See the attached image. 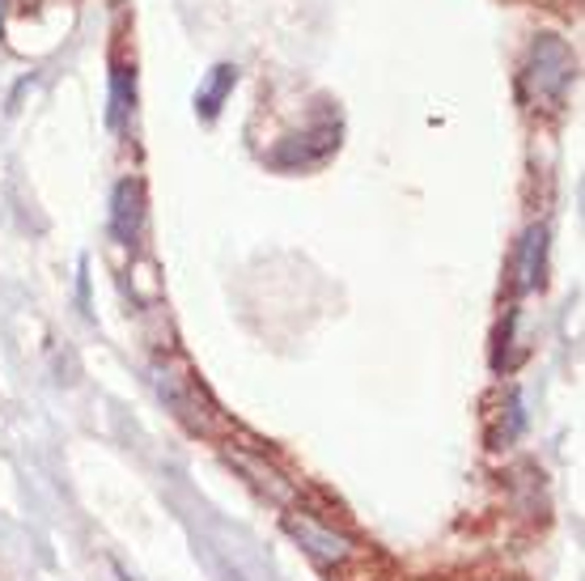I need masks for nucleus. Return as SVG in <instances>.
I'll list each match as a JSON object with an SVG mask.
<instances>
[{
    "mask_svg": "<svg viewBox=\"0 0 585 581\" xmlns=\"http://www.w3.org/2000/svg\"><path fill=\"white\" fill-rule=\"evenodd\" d=\"M285 531H289L318 564H343V560L352 557V539L340 531H331V527H322V522H315L310 513H285Z\"/></svg>",
    "mask_w": 585,
    "mask_h": 581,
    "instance_id": "7ed1b4c3",
    "label": "nucleus"
},
{
    "mask_svg": "<svg viewBox=\"0 0 585 581\" xmlns=\"http://www.w3.org/2000/svg\"><path fill=\"white\" fill-rule=\"evenodd\" d=\"M141 221H145V192H141L136 179H123L111 192V234L120 243H136Z\"/></svg>",
    "mask_w": 585,
    "mask_h": 581,
    "instance_id": "20e7f679",
    "label": "nucleus"
},
{
    "mask_svg": "<svg viewBox=\"0 0 585 581\" xmlns=\"http://www.w3.org/2000/svg\"><path fill=\"white\" fill-rule=\"evenodd\" d=\"M336 145H340V128H318V132H306V136H289L285 145L276 149L271 162L276 166H315Z\"/></svg>",
    "mask_w": 585,
    "mask_h": 581,
    "instance_id": "39448f33",
    "label": "nucleus"
},
{
    "mask_svg": "<svg viewBox=\"0 0 585 581\" xmlns=\"http://www.w3.org/2000/svg\"><path fill=\"white\" fill-rule=\"evenodd\" d=\"M543 230H531L522 238V255H517V289H535L538 285V272H543Z\"/></svg>",
    "mask_w": 585,
    "mask_h": 581,
    "instance_id": "6e6552de",
    "label": "nucleus"
},
{
    "mask_svg": "<svg viewBox=\"0 0 585 581\" xmlns=\"http://www.w3.org/2000/svg\"><path fill=\"white\" fill-rule=\"evenodd\" d=\"M234 85H238V69H234V64H217L213 73L204 77V85L195 90V115H199V120H217Z\"/></svg>",
    "mask_w": 585,
    "mask_h": 581,
    "instance_id": "0eeeda50",
    "label": "nucleus"
},
{
    "mask_svg": "<svg viewBox=\"0 0 585 581\" xmlns=\"http://www.w3.org/2000/svg\"><path fill=\"white\" fill-rule=\"evenodd\" d=\"M573 77H577V60H573V51L564 48L561 39H538L535 51H531V81L538 85V98H547V102H561L564 90L573 85Z\"/></svg>",
    "mask_w": 585,
    "mask_h": 581,
    "instance_id": "f03ea898",
    "label": "nucleus"
},
{
    "mask_svg": "<svg viewBox=\"0 0 585 581\" xmlns=\"http://www.w3.org/2000/svg\"><path fill=\"white\" fill-rule=\"evenodd\" d=\"M153 383H157V395L166 399V408H171L187 429H208V425H213V404L204 399L199 383H192L183 369L157 365V369H153Z\"/></svg>",
    "mask_w": 585,
    "mask_h": 581,
    "instance_id": "f257e3e1",
    "label": "nucleus"
},
{
    "mask_svg": "<svg viewBox=\"0 0 585 581\" xmlns=\"http://www.w3.org/2000/svg\"><path fill=\"white\" fill-rule=\"evenodd\" d=\"M136 106V73L127 64H111V90H106V128L123 132V123Z\"/></svg>",
    "mask_w": 585,
    "mask_h": 581,
    "instance_id": "423d86ee",
    "label": "nucleus"
}]
</instances>
